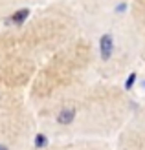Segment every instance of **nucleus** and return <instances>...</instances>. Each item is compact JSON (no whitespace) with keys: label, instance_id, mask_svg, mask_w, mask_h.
Here are the masks:
<instances>
[{"label":"nucleus","instance_id":"obj_1","mask_svg":"<svg viewBox=\"0 0 145 150\" xmlns=\"http://www.w3.org/2000/svg\"><path fill=\"white\" fill-rule=\"evenodd\" d=\"M79 20L72 0H51L20 22L0 29V93L26 95L39 68L75 39Z\"/></svg>","mask_w":145,"mask_h":150},{"label":"nucleus","instance_id":"obj_2","mask_svg":"<svg viewBox=\"0 0 145 150\" xmlns=\"http://www.w3.org/2000/svg\"><path fill=\"white\" fill-rule=\"evenodd\" d=\"M131 95L118 81L96 79L75 95L39 117V130L51 139H114L134 112Z\"/></svg>","mask_w":145,"mask_h":150},{"label":"nucleus","instance_id":"obj_3","mask_svg":"<svg viewBox=\"0 0 145 150\" xmlns=\"http://www.w3.org/2000/svg\"><path fill=\"white\" fill-rule=\"evenodd\" d=\"M79 31L94 51L99 79L118 81L140 61L131 24V0H72Z\"/></svg>","mask_w":145,"mask_h":150},{"label":"nucleus","instance_id":"obj_4","mask_svg":"<svg viewBox=\"0 0 145 150\" xmlns=\"http://www.w3.org/2000/svg\"><path fill=\"white\" fill-rule=\"evenodd\" d=\"M96 79L92 46L79 33L39 68L26 90V101L39 119Z\"/></svg>","mask_w":145,"mask_h":150},{"label":"nucleus","instance_id":"obj_5","mask_svg":"<svg viewBox=\"0 0 145 150\" xmlns=\"http://www.w3.org/2000/svg\"><path fill=\"white\" fill-rule=\"evenodd\" d=\"M39 121L26 95L0 93V150H31Z\"/></svg>","mask_w":145,"mask_h":150},{"label":"nucleus","instance_id":"obj_6","mask_svg":"<svg viewBox=\"0 0 145 150\" xmlns=\"http://www.w3.org/2000/svg\"><path fill=\"white\" fill-rule=\"evenodd\" d=\"M114 139V150H145V106L134 108Z\"/></svg>","mask_w":145,"mask_h":150},{"label":"nucleus","instance_id":"obj_7","mask_svg":"<svg viewBox=\"0 0 145 150\" xmlns=\"http://www.w3.org/2000/svg\"><path fill=\"white\" fill-rule=\"evenodd\" d=\"M31 150H114V145L109 139L61 137V139H51L44 146H33Z\"/></svg>","mask_w":145,"mask_h":150},{"label":"nucleus","instance_id":"obj_8","mask_svg":"<svg viewBox=\"0 0 145 150\" xmlns=\"http://www.w3.org/2000/svg\"><path fill=\"white\" fill-rule=\"evenodd\" d=\"M131 24L140 50V61L145 62V0H131Z\"/></svg>","mask_w":145,"mask_h":150},{"label":"nucleus","instance_id":"obj_9","mask_svg":"<svg viewBox=\"0 0 145 150\" xmlns=\"http://www.w3.org/2000/svg\"><path fill=\"white\" fill-rule=\"evenodd\" d=\"M51 2V0H0V22L9 20L17 11L24 9V7H31V6H44Z\"/></svg>","mask_w":145,"mask_h":150},{"label":"nucleus","instance_id":"obj_10","mask_svg":"<svg viewBox=\"0 0 145 150\" xmlns=\"http://www.w3.org/2000/svg\"><path fill=\"white\" fill-rule=\"evenodd\" d=\"M141 106H145V101H143V104H141Z\"/></svg>","mask_w":145,"mask_h":150}]
</instances>
